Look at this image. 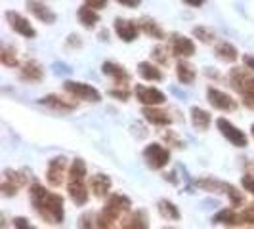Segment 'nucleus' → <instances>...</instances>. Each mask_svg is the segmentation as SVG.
Masks as SVG:
<instances>
[{
  "label": "nucleus",
  "mask_w": 254,
  "mask_h": 229,
  "mask_svg": "<svg viewBox=\"0 0 254 229\" xmlns=\"http://www.w3.org/2000/svg\"><path fill=\"white\" fill-rule=\"evenodd\" d=\"M29 197L33 208L38 214V218L50 226H60L65 220V208H64V197L58 193L46 191L40 183H33L29 189Z\"/></svg>",
  "instance_id": "obj_1"
},
{
  "label": "nucleus",
  "mask_w": 254,
  "mask_h": 229,
  "mask_svg": "<svg viewBox=\"0 0 254 229\" xmlns=\"http://www.w3.org/2000/svg\"><path fill=\"white\" fill-rule=\"evenodd\" d=\"M67 193L76 206L88 203V187H86V163L75 159L67 174Z\"/></svg>",
  "instance_id": "obj_2"
},
{
  "label": "nucleus",
  "mask_w": 254,
  "mask_h": 229,
  "mask_svg": "<svg viewBox=\"0 0 254 229\" xmlns=\"http://www.w3.org/2000/svg\"><path fill=\"white\" fill-rule=\"evenodd\" d=\"M132 208V201L130 197L123 195V193H111L107 203L103 206V210L98 214V220H96V228H113L115 222H119L123 214L130 212Z\"/></svg>",
  "instance_id": "obj_3"
},
{
  "label": "nucleus",
  "mask_w": 254,
  "mask_h": 229,
  "mask_svg": "<svg viewBox=\"0 0 254 229\" xmlns=\"http://www.w3.org/2000/svg\"><path fill=\"white\" fill-rule=\"evenodd\" d=\"M229 82L233 90H237L243 96V102L247 103V107L254 109V76L237 67V69H231Z\"/></svg>",
  "instance_id": "obj_4"
},
{
  "label": "nucleus",
  "mask_w": 254,
  "mask_h": 229,
  "mask_svg": "<svg viewBox=\"0 0 254 229\" xmlns=\"http://www.w3.org/2000/svg\"><path fill=\"white\" fill-rule=\"evenodd\" d=\"M64 90L75 100H82V102L90 103H100L102 102V94L94 86H90L86 82H75V80H67L64 84Z\"/></svg>",
  "instance_id": "obj_5"
},
{
  "label": "nucleus",
  "mask_w": 254,
  "mask_h": 229,
  "mask_svg": "<svg viewBox=\"0 0 254 229\" xmlns=\"http://www.w3.org/2000/svg\"><path fill=\"white\" fill-rule=\"evenodd\" d=\"M143 159H145V163L149 168L153 170H161V168H165L168 165V161H170V151L166 149L165 145H161V143H151V145H147L145 149H143Z\"/></svg>",
  "instance_id": "obj_6"
},
{
  "label": "nucleus",
  "mask_w": 254,
  "mask_h": 229,
  "mask_svg": "<svg viewBox=\"0 0 254 229\" xmlns=\"http://www.w3.org/2000/svg\"><path fill=\"white\" fill-rule=\"evenodd\" d=\"M216 126H218V130H220V134H222L231 145H235V147H247V145H249L247 134H245L243 130H239L235 124H231L228 118H218Z\"/></svg>",
  "instance_id": "obj_7"
},
{
  "label": "nucleus",
  "mask_w": 254,
  "mask_h": 229,
  "mask_svg": "<svg viewBox=\"0 0 254 229\" xmlns=\"http://www.w3.org/2000/svg\"><path fill=\"white\" fill-rule=\"evenodd\" d=\"M27 183V178L21 172H15V170H4V178L0 183V193L4 197H13L17 195L19 187H23Z\"/></svg>",
  "instance_id": "obj_8"
},
{
  "label": "nucleus",
  "mask_w": 254,
  "mask_h": 229,
  "mask_svg": "<svg viewBox=\"0 0 254 229\" xmlns=\"http://www.w3.org/2000/svg\"><path fill=\"white\" fill-rule=\"evenodd\" d=\"M6 21H8V23H10V27H12L15 33H19L21 37L37 38V29L31 25V21H29L27 17H23L21 13L8 10V12H6Z\"/></svg>",
  "instance_id": "obj_9"
},
{
  "label": "nucleus",
  "mask_w": 254,
  "mask_h": 229,
  "mask_svg": "<svg viewBox=\"0 0 254 229\" xmlns=\"http://www.w3.org/2000/svg\"><path fill=\"white\" fill-rule=\"evenodd\" d=\"M65 172H67V159L65 157H54L48 168H46V179L52 187H60L65 179Z\"/></svg>",
  "instance_id": "obj_10"
},
{
  "label": "nucleus",
  "mask_w": 254,
  "mask_h": 229,
  "mask_svg": "<svg viewBox=\"0 0 254 229\" xmlns=\"http://www.w3.org/2000/svg\"><path fill=\"white\" fill-rule=\"evenodd\" d=\"M206 98H208V103L214 107V109H220V111H235L237 109V102L218 88H210L206 90Z\"/></svg>",
  "instance_id": "obj_11"
},
{
  "label": "nucleus",
  "mask_w": 254,
  "mask_h": 229,
  "mask_svg": "<svg viewBox=\"0 0 254 229\" xmlns=\"http://www.w3.org/2000/svg\"><path fill=\"white\" fill-rule=\"evenodd\" d=\"M115 33L123 42H134L138 38V33H140V23L132 21V19L117 17L115 19Z\"/></svg>",
  "instance_id": "obj_12"
},
{
  "label": "nucleus",
  "mask_w": 254,
  "mask_h": 229,
  "mask_svg": "<svg viewBox=\"0 0 254 229\" xmlns=\"http://www.w3.org/2000/svg\"><path fill=\"white\" fill-rule=\"evenodd\" d=\"M134 94H136V98H138V102L141 105H163L166 102V96L161 92V90L153 88V86H141L138 84L136 88H134Z\"/></svg>",
  "instance_id": "obj_13"
},
{
  "label": "nucleus",
  "mask_w": 254,
  "mask_h": 229,
  "mask_svg": "<svg viewBox=\"0 0 254 229\" xmlns=\"http://www.w3.org/2000/svg\"><path fill=\"white\" fill-rule=\"evenodd\" d=\"M170 50H172L174 56H178V57H191L195 54V42L191 38L184 37V35L174 33L170 37Z\"/></svg>",
  "instance_id": "obj_14"
},
{
  "label": "nucleus",
  "mask_w": 254,
  "mask_h": 229,
  "mask_svg": "<svg viewBox=\"0 0 254 229\" xmlns=\"http://www.w3.org/2000/svg\"><path fill=\"white\" fill-rule=\"evenodd\" d=\"M141 114H143V118L149 124H153V126H170V122H172L170 114L166 113V111L157 109V105H143Z\"/></svg>",
  "instance_id": "obj_15"
},
{
  "label": "nucleus",
  "mask_w": 254,
  "mask_h": 229,
  "mask_svg": "<svg viewBox=\"0 0 254 229\" xmlns=\"http://www.w3.org/2000/svg\"><path fill=\"white\" fill-rule=\"evenodd\" d=\"M27 10L33 13L38 21H42V23L52 25L56 21V13L52 12V8H48L42 0H27Z\"/></svg>",
  "instance_id": "obj_16"
},
{
  "label": "nucleus",
  "mask_w": 254,
  "mask_h": 229,
  "mask_svg": "<svg viewBox=\"0 0 254 229\" xmlns=\"http://www.w3.org/2000/svg\"><path fill=\"white\" fill-rule=\"evenodd\" d=\"M111 185H113V181H111L109 176H105V174H94L90 178V189L94 193V197H98V199L107 197L109 191H111Z\"/></svg>",
  "instance_id": "obj_17"
},
{
  "label": "nucleus",
  "mask_w": 254,
  "mask_h": 229,
  "mask_svg": "<svg viewBox=\"0 0 254 229\" xmlns=\"http://www.w3.org/2000/svg\"><path fill=\"white\" fill-rule=\"evenodd\" d=\"M102 71L103 75L111 76L117 84H127L128 80H130V75H128V71L123 67V65L115 63V61H105V63L102 65Z\"/></svg>",
  "instance_id": "obj_18"
},
{
  "label": "nucleus",
  "mask_w": 254,
  "mask_h": 229,
  "mask_svg": "<svg viewBox=\"0 0 254 229\" xmlns=\"http://www.w3.org/2000/svg\"><path fill=\"white\" fill-rule=\"evenodd\" d=\"M19 76H21V80H25V82H40V80L44 78V69L40 67L38 61L31 59V61H27V63L21 67Z\"/></svg>",
  "instance_id": "obj_19"
},
{
  "label": "nucleus",
  "mask_w": 254,
  "mask_h": 229,
  "mask_svg": "<svg viewBox=\"0 0 254 229\" xmlns=\"http://www.w3.org/2000/svg\"><path fill=\"white\" fill-rule=\"evenodd\" d=\"M78 21H80V25L86 27V29H92V27H96V23H100V13L96 8H92L90 4H84V6H80L78 8Z\"/></svg>",
  "instance_id": "obj_20"
},
{
  "label": "nucleus",
  "mask_w": 254,
  "mask_h": 229,
  "mask_svg": "<svg viewBox=\"0 0 254 229\" xmlns=\"http://www.w3.org/2000/svg\"><path fill=\"white\" fill-rule=\"evenodd\" d=\"M190 113H191V124L195 126V130H201V132L208 130L210 122H212V116H210L208 111H204L201 107H191Z\"/></svg>",
  "instance_id": "obj_21"
},
{
  "label": "nucleus",
  "mask_w": 254,
  "mask_h": 229,
  "mask_svg": "<svg viewBox=\"0 0 254 229\" xmlns=\"http://www.w3.org/2000/svg\"><path fill=\"white\" fill-rule=\"evenodd\" d=\"M40 103L46 105V107H50V109H56V111H75L76 109V103L69 102V100H64V98H60V96H54V94L42 98Z\"/></svg>",
  "instance_id": "obj_22"
},
{
  "label": "nucleus",
  "mask_w": 254,
  "mask_h": 229,
  "mask_svg": "<svg viewBox=\"0 0 254 229\" xmlns=\"http://www.w3.org/2000/svg\"><path fill=\"white\" fill-rule=\"evenodd\" d=\"M138 75H140L143 80H149V82H161V80H163L161 69L155 63H149V61L138 63Z\"/></svg>",
  "instance_id": "obj_23"
},
{
  "label": "nucleus",
  "mask_w": 254,
  "mask_h": 229,
  "mask_svg": "<svg viewBox=\"0 0 254 229\" xmlns=\"http://www.w3.org/2000/svg\"><path fill=\"white\" fill-rule=\"evenodd\" d=\"M216 57L222 59V61H226V63H233V61H237L239 52H237V48H235L233 44H229V42H218Z\"/></svg>",
  "instance_id": "obj_24"
},
{
  "label": "nucleus",
  "mask_w": 254,
  "mask_h": 229,
  "mask_svg": "<svg viewBox=\"0 0 254 229\" xmlns=\"http://www.w3.org/2000/svg\"><path fill=\"white\" fill-rule=\"evenodd\" d=\"M157 210H159V214L168 220V222H178L182 214H180L178 206L172 203V201H168V199H163V201H159L157 204Z\"/></svg>",
  "instance_id": "obj_25"
},
{
  "label": "nucleus",
  "mask_w": 254,
  "mask_h": 229,
  "mask_svg": "<svg viewBox=\"0 0 254 229\" xmlns=\"http://www.w3.org/2000/svg\"><path fill=\"white\" fill-rule=\"evenodd\" d=\"M212 224L216 226H241V216L235 210H220L216 216L212 218Z\"/></svg>",
  "instance_id": "obj_26"
},
{
  "label": "nucleus",
  "mask_w": 254,
  "mask_h": 229,
  "mask_svg": "<svg viewBox=\"0 0 254 229\" xmlns=\"http://www.w3.org/2000/svg\"><path fill=\"white\" fill-rule=\"evenodd\" d=\"M176 76H178V80L182 84H193L195 82V76H197V71L188 61H180L176 65Z\"/></svg>",
  "instance_id": "obj_27"
},
{
  "label": "nucleus",
  "mask_w": 254,
  "mask_h": 229,
  "mask_svg": "<svg viewBox=\"0 0 254 229\" xmlns=\"http://www.w3.org/2000/svg\"><path fill=\"white\" fill-rule=\"evenodd\" d=\"M140 29L147 35V37L157 38V40H163V38H165V31L159 27L157 21H153V19H149V17L140 19Z\"/></svg>",
  "instance_id": "obj_28"
},
{
  "label": "nucleus",
  "mask_w": 254,
  "mask_h": 229,
  "mask_svg": "<svg viewBox=\"0 0 254 229\" xmlns=\"http://www.w3.org/2000/svg\"><path fill=\"white\" fill-rule=\"evenodd\" d=\"M121 226L128 229H145V228H149V218H147V214H145L143 210H138V212H134V214L128 218L125 224H121Z\"/></svg>",
  "instance_id": "obj_29"
},
{
  "label": "nucleus",
  "mask_w": 254,
  "mask_h": 229,
  "mask_svg": "<svg viewBox=\"0 0 254 229\" xmlns=\"http://www.w3.org/2000/svg\"><path fill=\"white\" fill-rule=\"evenodd\" d=\"M17 52L13 50L12 46H8V44H2V48H0V61L6 65V67H17L19 61H17V56H15Z\"/></svg>",
  "instance_id": "obj_30"
},
{
  "label": "nucleus",
  "mask_w": 254,
  "mask_h": 229,
  "mask_svg": "<svg viewBox=\"0 0 254 229\" xmlns=\"http://www.w3.org/2000/svg\"><path fill=\"white\" fill-rule=\"evenodd\" d=\"M224 191H226V195L229 197V201H231V204H233V206H241V204L245 203V195H243L241 191L237 189L235 185H229V183H226Z\"/></svg>",
  "instance_id": "obj_31"
},
{
  "label": "nucleus",
  "mask_w": 254,
  "mask_h": 229,
  "mask_svg": "<svg viewBox=\"0 0 254 229\" xmlns=\"http://www.w3.org/2000/svg\"><path fill=\"white\" fill-rule=\"evenodd\" d=\"M193 35L199 38L201 42H204V44H210V42H214V38H216V35H214V31L212 29H208V27H195L193 29Z\"/></svg>",
  "instance_id": "obj_32"
},
{
  "label": "nucleus",
  "mask_w": 254,
  "mask_h": 229,
  "mask_svg": "<svg viewBox=\"0 0 254 229\" xmlns=\"http://www.w3.org/2000/svg\"><path fill=\"white\" fill-rule=\"evenodd\" d=\"M163 140H165L168 145L176 147V149H184V145H186V143H184V140L180 138L174 130H166L165 134H163Z\"/></svg>",
  "instance_id": "obj_33"
},
{
  "label": "nucleus",
  "mask_w": 254,
  "mask_h": 229,
  "mask_svg": "<svg viewBox=\"0 0 254 229\" xmlns=\"http://www.w3.org/2000/svg\"><path fill=\"white\" fill-rule=\"evenodd\" d=\"M151 56H153V59H155L157 63H161L163 67H166V65L170 63V57H168V50H166L165 46H157V48H153Z\"/></svg>",
  "instance_id": "obj_34"
},
{
  "label": "nucleus",
  "mask_w": 254,
  "mask_h": 229,
  "mask_svg": "<svg viewBox=\"0 0 254 229\" xmlns=\"http://www.w3.org/2000/svg\"><path fill=\"white\" fill-rule=\"evenodd\" d=\"M96 220H98V216H96V214L86 212V214H82V216H80V220H78V226H80V228H94V226H96Z\"/></svg>",
  "instance_id": "obj_35"
},
{
  "label": "nucleus",
  "mask_w": 254,
  "mask_h": 229,
  "mask_svg": "<svg viewBox=\"0 0 254 229\" xmlns=\"http://www.w3.org/2000/svg\"><path fill=\"white\" fill-rule=\"evenodd\" d=\"M109 96H113V98L121 100V102H128L130 92H128L127 88H113V90H109Z\"/></svg>",
  "instance_id": "obj_36"
},
{
  "label": "nucleus",
  "mask_w": 254,
  "mask_h": 229,
  "mask_svg": "<svg viewBox=\"0 0 254 229\" xmlns=\"http://www.w3.org/2000/svg\"><path fill=\"white\" fill-rule=\"evenodd\" d=\"M241 185L245 187V191H249V193H253L254 195V176L253 174H245L241 179Z\"/></svg>",
  "instance_id": "obj_37"
},
{
  "label": "nucleus",
  "mask_w": 254,
  "mask_h": 229,
  "mask_svg": "<svg viewBox=\"0 0 254 229\" xmlns=\"http://www.w3.org/2000/svg\"><path fill=\"white\" fill-rule=\"evenodd\" d=\"M67 46H71V48H80V46H82V40H80V37L71 35L69 40H67Z\"/></svg>",
  "instance_id": "obj_38"
},
{
  "label": "nucleus",
  "mask_w": 254,
  "mask_h": 229,
  "mask_svg": "<svg viewBox=\"0 0 254 229\" xmlns=\"http://www.w3.org/2000/svg\"><path fill=\"white\" fill-rule=\"evenodd\" d=\"M86 4H90L92 8H96V10H102L105 8V4H107V0H84Z\"/></svg>",
  "instance_id": "obj_39"
},
{
  "label": "nucleus",
  "mask_w": 254,
  "mask_h": 229,
  "mask_svg": "<svg viewBox=\"0 0 254 229\" xmlns=\"http://www.w3.org/2000/svg\"><path fill=\"white\" fill-rule=\"evenodd\" d=\"M13 226H15V228H21V229H29V228H31V224L27 222L25 218H15V220H13Z\"/></svg>",
  "instance_id": "obj_40"
},
{
  "label": "nucleus",
  "mask_w": 254,
  "mask_h": 229,
  "mask_svg": "<svg viewBox=\"0 0 254 229\" xmlns=\"http://www.w3.org/2000/svg\"><path fill=\"white\" fill-rule=\"evenodd\" d=\"M119 4H123V6H127V8H138L141 4V0H117Z\"/></svg>",
  "instance_id": "obj_41"
},
{
  "label": "nucleus",
  "mask_w": 254,
  "mask_h": 229,
  "mask_svg": "<svg viewBox=\"0 0 254 229\" xmlns=\"http://www.w3.org/2000/svg\"><path fill=\"white\" fill-rule=\"evenodd\" d=\"M243 63H245V67H247V69L254 71V57H253V56L245 54V57H243Z\"/></svg>",
  "instance_id": "obj_42"
},
{
  "label": "nucleus",
  "mask_w": 254,
  "mask_h": 229,
  "mask_svg": "<svg viewBox=\"0 0 254 229\" xmlns=\"http://www.w3.org/2000/svg\"><path fill=\"white\" fill-rule=\"evenodd\" d=\"M188 6H193V8H199V6H203L206 0H184Z\"/></svg>",
  "instance_id": "obj_43"
},
{
  "label": "nucleus",
  "mask_w": 254,
  "mask_h": 229,
  "mask_svg": "<svg viewBox=\"0 0 254 229\" xmlns=\"http://www.w3.org/2000/svg\"><path fill=\"white\" fill-rule=\"evenodd\" d=\"M251 132H253V136H254V124H253V128H251Z\"/></svg>",
  "instance_id": "obj_44"
}]
</instances>
